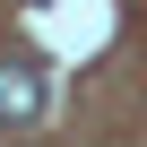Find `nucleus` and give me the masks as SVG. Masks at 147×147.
I'll return each instance as SVG.
<instances>
[{"label":"nucleus","instance_id":"f257e3e1","mask_svg":"<svg viewBox=\"0 0 147 147\" xmlns=\"http://www.w3.org/2000/svg\"><path fill=\"white\" fill-rule=\"evenodd\" d=\"M35 113H43V69H35V61H0V121L26 130Z\"/></svg>","mask_w":147,"mask_h":147}]
</instances>
